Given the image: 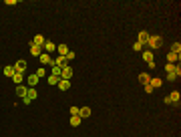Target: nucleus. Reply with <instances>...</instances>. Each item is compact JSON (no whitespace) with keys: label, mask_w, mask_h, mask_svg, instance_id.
<instances>
[{"label":"nucleus","mask_w":181,"mask_h":137,"mask_svg":"<svg viewBox=\"0 0 181 137\" xmlns=\"http://www.w3.org/2000/svg\"><path fill=\"white\" fill-rule=\"evenodd\" d=\"M147 45L151 46V48H161V45H163V39H161L159 34H153V36H149Z\"/></svg>","instance_id":"nucleus-1"},{"label":"nucleus","mask_w":181,"mask_h":137,"mask_svg":"<svg viewBox=\"0 0 181 137\" xmlns=\"http://www.w3.org/2000/svg\"><path fill=\"white\" fill-rule=\"evenodd\" d=\"M32 43H34V45H38V46H45V43H46V41H45V36H43V34H36Z\"/></svg>","instance_id":"nucleus-16"},{"label":"nucleus","mask_w":181,"mask_h":137,"mask_svg":"<svg viewBox=\"0 0 181 137\" xmlns=\"http://www.w3.org/2000/svg\"><path fill=\"white\" fill-rule=\"evenodd\" d=\"M12 81H14L16 85H22V73H14V77H12Z\"/></svg>","instance_id":"nucleus-21"},{"label":"nucleus","mask_w":181,"mask_h":137,"mask_svg":"<svg viewBox=\"0 0 181 137\" xmlns=\"http://www.w3.org/2000/svg\"><path fill=\"white\" fill-rule=\"evenodd\" d=\"M75 56H77V54H75V52H73V50H69V52H67V61H73V59H75Z\"/></svg>","instance_id":"nucleus-28"},{"label":"nucleus","mask_w":181,"mask_h":137,"mask_svg":"<svg viewBox=\"0 0 181 137\" xmlns=\"http://www.w3.org/2000/svg\"><path fill=\"white\" fill-rule=\"evenodd\" d=\"M79 111H81V107H71V115H79Z\"/></svg>","instance_id":"nucleus-29"},{"label":"nucleus","mask_w":181,"mask_h":137,"mask_svg":"<svg viewBox=\"0 0 181 137\" xmlns=\"http://www.w3.org/2000/svg\"><path fill=\"white\" fill-rule=\"evenodd\" d=\"M58 81H60L58 75H50V77H48V83H50V85H58Z\"/></svg>","instance_id":"nucleus-22"},{"label":"nucleus","mask_w":181,"mask_h":137,"mask_svg":"<svg viewBox=\"0 0 181 137\" xmlns=\"http://www.w3.org/2000/svg\"><path fill=\"white\" fill-rule=\"evenodd\" d=\"M36 97H38V93H36V89H34V87H30V89L26 91V97L22 99V103H24V105H28V103H30V101H34Z\"/></svg>","instance_id":"nucleus-2"},{"label":"nucleus","mask_w":181,"mask_h":137,"mask_svg":"<svg viewBox=\"0 0 181 137\" xmlns=\"http://www.w3.org/2000/svg\"><path fill=\"white\" fill-rule=\"evenodd\" d=\"M36 83H38V77H36V75H30V77H28V85H30V87H34Z\"/></svg>","instance_id":"nucleus-23"},{"label":"nucleus","mask_w":181,"mask_h":137,"mask_svg":"<svg viewBox=\"0 0 181 137\" xmlns=\"http://www.w3.org/2000/svg\"><path fill=\"white\" fill-rule=\"evenodd\" d=\"M171 52H175V54H179V52H181V45H179V43H173V46H171Z\"/></svg>","instance_id":"nucleus-25"},{"label":"nucleus","mask_w":181,"mask_h":137,"mask_svg":"<svg viewBox=\"0 0 181 137\" xmlns=\"http://www.w3.org/2000/svg\"><path fill=\"white\" fill-rule=\"evenodd\" d=\"M175 79H177V75H173V73L167 75V81H175Z\"/></svg>","instance_id":"nucleus-30"},{"label":"nucleus","mask_w":181,"mask_h":137,"mask_svg":"<svg viewBox=\"0 0 181 137\" xmlns=\"http://www.w3.org/2000/svg\"><path fill=\"white\" fill-rule=\"evenodd\" d=\"M14 71H16V73H22V71H26V61H24V59L16 61V67H14Z\"/></svg>","instance_id":"nucleus-6"},{"label":"nucleus","mask_w":181,"mask_h":137,"mask_svg":"<svg viewBox=\"0 0 181 137\" xmlns=\"http://www.w3.org/2000/svg\"><path fill=\"white\" fill-rule=\"evenodd\" d=\"M43 48H45V52H48V54H50V52H54V50H56V45H54V43H50V41H46Z\"/></svg>","instance_id":"nucleus-11"},{"label":"nucleus","mask_w":181,"mask_h":137,"mask_svg":"<svg viewBox=\"0 0 181 137\" xmlns=\"http://www.w3.org/2000/svg\"><path fill=\"white\" fill-rule=\"evenodd\" d=\"M14 73H16V71H14V67H10V65H8V67H4V75H6V77H14Z\"/></svg>","instance_id":"nucleus-19"},{"label":"nucleus","mask_w":181,"mask_h":137,"mask_svg":"<svg viewBox=\"0 0 181 137\" xmlns=\"http://www.w3.org/2000/svg\"><path fill=\"white\" fill-rule=\"evenodd\" d=\"M71 125H73V127H79V125H81V117H79V115H73V117H71Z\"/></svg>","instance_id":"nucleus-20"},{"label":"nucleus","mask_w":181,"mask_h":137,"mask_svg":"<svg viewBox=\"0 0 181 137\" xmlns=\"http://www.w3.org/2000/svg\"><path fill=\"white\" fill-rule=\"evenodd\" d=\"M71 77H73V69L67 65V67L60 71V79H67V81H71Z\"/></svg>","instance_id":"nucleus-4"},{"label":"nucleus","mask_w":181,"mask_h":137,"mask_svg":"<svg viewBox=\"0 0 181 137\" xmlns=\"http://www.w3.org/2000/svg\"><path fill=\"white\" fill-rule=\"evenodd\" d=\"M56 50L60 52V56H67V52H69V46H67V45H58V46H56Z\"/></svg>","instance_id":"nucleus-18"},{"label":"nucleus","mask_w":181,"mask_h":137,"mask_svg":"<svg viewBox=\"0 0 181 137\" xmlns=\"http://www.w3.org/2000/svg\"><path fill=\"white\" fill-rule=\"evenodd\" d=\"M26 91H28V89H26L24 85H16V95H18L20 99H24V97H26Z\"/></svg>","instance_id":"nucleus-12"},{"label":"nucleus","mask_w":181,"mask_h":137,"mask_svg":"<svg viewBox=\"0 0 181 137\" xmlns=\"http://www.w3.org/2000/svg\"><path fill=\"white\" fill-rule=\"evenodd\" d=\"M145 93H153V87L151 85H145Z\"/></svg>","instance_id":"nucleus-32"},{"label":"nucleus","mask_w":181,"mask_h":137,"mask_svg":"<svg viewBox=\"0 0 181 137\" xmlns=\"http://www.w3.org/2000/svg\"><path fill=\"white\" fill-rule=\"evenodd\" d=\"M58 89H60V91H67V89H71V81H67V79H60V81H58Z\"/></svg>","instance_id":"nucleus-13"},{"label":"nucleus","mask_w":181,"mask_h":137,"mask_svg":"<svg viewBox=\"0 0 181 137\" xmlns=\"http://www.w3.org/2000/svg\"><path fill=\"white\" fill-rule=\"evenodd\" d=\"M90 107H81V111H79V117L81 119H87V117H90Z\"/></svg>","instance_id":"nucleus-7"},{"label":"nucleus","mask_w":181,"mask_h":137,"mask_svg":"<svg viewBox=\"0 0 181 137\" xmlns=\"http://www.w3.org/2000/svg\"><path fill=\"white\" fill-rule=\"evenodd\" d=\"M60 71H62L60 67H56V65H52V75H58V77H60Z\"/></svg>","instance_id":"nucleus-27"},{"label":"nucleus","mask_w":181,"mask_h":137,"mask_svg":"<svg viewBox=\"0 0 181 137\" xmlns=\"http://www.w3.org/2000/svg\"><path fill=\"white\" fill-rule=\"evenodd\" d=\"M34 75H36V77H38V79H40V77H45V75H46L45 67H40V69H38V71H36V73H34Z\"/></svg>","instance_id":"nucleus-26"},{"label":"nucleus","mask_w":181,"mask_h":137,"mask_svg":"<svg viewBox=\"0 0 181 137\" xmlns=\"http://www.w3.org/2000/svg\"><path fill=\"white\" fill-rule=\"evenodd\" d=\"M40 65H43V67H45V65H54V59H52L48 52H43V54H40Z\"/></svg>","instance_id":"nucleus-3"},{"label":"nucleus","mask_w":181,"mask_h":137,"mask_svg":"<svg viewBox=\"0 0 181 137\" xmlns=\"http://www.w3.org/2000/svg\"><path fill=\"white\" fill-rule=\"evenodd\" d=\"M149 85H151L153 89H157V87H161V79H151V81H149Z\"/></svg>","instance_id":"nucleus-24"},{"label":"nucleus","mask_w":181,"mask_h":137,"mask_svg":"<svg viewBox=\"0 0 181 137\" xmlns=\"http://www.w3.org/2000/svg\"><path fill=\"white\" fill-rule=\"evenodd\" d=\"M149 81H151V75L149 73H141L139 75V83L141 85H149Z\"/></svg>","instance_id":"nucleus-10"},{"label":"nucleus","mask_w":181,"mask_h":137,"mask_svg":"<svg viewBox=\"0 0 181 137\" xmlns=\"http://www.w3.org/2000/svg\"><path fill=\"white\" fill-rule=\"evenodd\" d=\"M143 61H147V65L153 63V52H151V50H145V52H143Z\"/></svg>","instance_id":"nucleus-17"},{"label":"nucleus","mask_w":181,"mask_h":137,"mask_svg":"<svg viewBox=\"0 0 181 137\" xmlns=\"http://www.w3.org/2000/svg\"><path fill=\"white\" fill-rule=\"evenodd\" d=\"M141 48H143L141 43H135V45H133V50H141Z\"/></svg>","instance_id":"nucleus-31"},{"label":"nucleus","mask_w":181,"mask_h":137,"mask_svg":"<svg viewBox=\"0 0 181 137\" xmlns=\"http://www.w3.org/2000/svg\"><path fill=\"white\" fill-rule=\"evenodd\" d=\"M30 52L34 54V56H40L43 54V46H38V45H34L32 41H30Z\"/></svg>","instance_id":"nucleus-5"},{"label":"nucleus","mask_w":181,"mask_h":137,"mask_svg":"<svg viewBox=\"0 0 181 137\" xmlns=\"http://www.w3.org/2000/svg\"><path fill=\"white\" fill-rule=\"evenodd\" d=\"M149 36H151L149 32H145V30H141V32H139V41H137V43H141V45H147V41H149Z\"/></svg>","instance_id":"nucleus-8"},{"label":"nucleus","mask_w":181,"mask_h":137,"mask_svg":"<svg viewBox=\"0 0 181 137\" xmlns=\"http://www.w3.org/2000/svg\"><path fill=\"white\" fill-rule=\"evenodd\" d=\"M167 61H169L171 65H175V63H179V54H175V52H169V54H167Z\"/></svg>","instance_id":"nucleus-15"},{"label":"nucleus","mask_w":181,"mask_h":137,"mask_svg":"<svg viewBox=\"0 0 181 137\" xmlns=\"http://www.w3.org/2000/svg\"><path fill=\"white\" fill-rule=\"evenodd\" d=\"M167 97H169V101H171V103H175V105H179V91H173L171 93V95H167Z\"/></svg>","instance_id":"nucleus-14"},{"label":"nucleus","mask_w":181,"mask_h":137,"mask_svg":"<svg viewBox=\"0 0 181 137\" xmlns=\"http://www.w3.org/2000/svg\"><path fill=\"white\" fill-rule=\"evenodd\" d=\"M67 63H69V61H67V56H56V59H54V65H56V67H60V69H64V67H67Z\"/></svg>","instance_id":"nucleus-9"}]
</instances>
